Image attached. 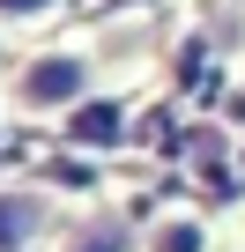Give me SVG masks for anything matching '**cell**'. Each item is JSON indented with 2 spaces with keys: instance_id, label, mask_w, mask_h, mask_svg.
<instances>
[{
  "instance_id": "1",
  "label": "cell",
  "mask_w": 245,
  "mask_h": 252,
  "mask_svg": "<svg viewBox=\"0 0 245 252\" xmlns=\"http://www.w3.org/2000/svg\"><path fill=\"white\" fill-rule=\"evenodd\" d=\"M89 89H97V60H89L82 45H52V52L23 60L15 82H8V96H15L23 111H37V119H52V111L74 119V111L89 104Z\"/></svg>"
},
{
  "instance_id": "2",
  "label": "cell",
  "mask_w": 245,
  "mask_h": 252,
  "mask_svg": "<svg viewBox=\"0 0 245 252\" xmlns=\"http://www.w3.org/2000/svg\"><path fill=\"white\" fill-rule=\"evenodd\" d=\"M52 200L37 186H0V252H30L37 237H52Z\"/></svg>"
},
{
  "instance_id": "3",
  "label": "cell",
  "mask_w": 245,
  "mask_h": 252,
  "mask_svg": "<svg viewBox=\"0 0 245 252\" xmlns=\"http://www.w3.org/2000/svg\"><path fill=\"white\" fill-rule=\"evenodd\" d=\"M60 252H141V237H134V222H119V215H89V222H74L60 237Z\"/></svg>"
},
{
  "instance_id": "4",
  "label": "cell",
  "mask_w": 245,
  "mask_h": 252,
  "mask_svg": "<svg viewBox=\"0 0 245 252\" xmlns=\"http://www.w3.org/2000/svg\"><path fill=\"white\" fill-rule=\"evenodd\" d=\"M141 252H208V222L201 215H164V222H149Z\"/></svg>"
},
{
  "instance_id": "5",
  "label": "cell",
  "mask_w": 245,
  "mask_h": 252,
  "mask_svg": "<svg viewBox=\"0 0 245 252\" xmlns=\"http://www.w3.org/2000/svg\"><path fill=\"white\" fill-rule=\"evenodd\" d=\"M127 134V111L119 104H82L74 111V141H119Z\"/></svg>"
},
{
  "instance_id": "6",
  "label": "cell",
  "mask_w": 245,
  "mask_h": 252,
  "mask_svg": "<svg viewBox=\"0 0 245 252\" xmlns=\"http://www.w3.org/2000/svg\"><path fill=\"white\" fill-rule=\"evenodd\" d=\"M60 15V0H0V23H45Z\"/></svg>"
}]
</instances>
